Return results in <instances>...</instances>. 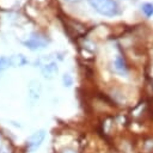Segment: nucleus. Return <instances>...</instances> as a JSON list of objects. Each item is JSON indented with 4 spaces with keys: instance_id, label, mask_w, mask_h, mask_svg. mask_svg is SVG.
Returning <instances> with one entry per match:
<instances>
[{
    "instance_id": "obj_1",
    "label": "nucleus",
    "mask_w": 153,
    "mask_h": 153,
    "mask_svg": "<svg viewBox=\"0 0 153 153\" xmlns=\"http://www.w3.org/2000/svg\"><path fill=\"white\" fill-rule=\"evenodd\" d=\"M92 8H94L99 14L105 17H114L118 14V5L115 0H87Z\"/></svg>"
},
{
    "instance_id": "obj_2",
    "label": "nucleus",
    "mask_w": 153,
    "mask_h": 153,
    "mask_svg": "<svg viewBox=\"0 0 153 153\" xmlns=\"http://www.w3.org/2000/svg\"><path fill=\"white\" fill-rule=\"evenodd\" d=\"M44 137H45V133L43 130H38V131L33 133L27 140V143H26L27 151L29 152H35L37 148H39V146L42 145Z\"/></svg>"
},
{
    "instance_id": "obj_3",
    "label": "nucleus",
    "mask_w": 153,
    "mask_h": 153,
    "mask_svg": "<svg viewBox=\"0 0 153 153\" xmlns=\"http://www.w3.org/2000/svg\"><path fill=\"white\" fill-rule=\"evenodd\" d=\"M114 68H115V71L117 73H120L122 75L123 74H127V66H126V63H124V61H123V59L121 56H117L115 59V61H114Z\"/></svg>"
},
{
    "instance_id": "obj_4",
    "label": "nucleus",
    "mask_w": 153,
    "mask_h": 153,
    "mask_svg": "<svg viewBox=\"0 0 153 153\" xmlns=\"http://www.w3.org/2000/svg\"><path fill=\"white\" fill-rule=\"evenodd\" d=\"M25 44L30 49H37V48H43L45 45V41L42 37H38L37 39H36V37H31L29 42H25Z\"/></svg>"
},
{
    "instance_id": "obj_5",
    "label": "nucleus",
    "mask_w": 153,
    "mask_h": 153,
    "mask_svg": "<svg viewBox=\"0 0 153 153\" xmlns=\"http://www.w3.org/2000/svg\"><path fill=\"white\" fill-rule=\"evenodd\" d=\"M11 65H13L12 59H8V57H0V72H1V71H5V69L8 68Z\"/></svg>"
},
{
    "instance_id": "obj_6",
    "label": "nucleus",
    "mask_w": 153,
    "mask_h": 153,
    "mask_svg": "<svg viewBox=\"0 0 153 153\" xmlns=\"http://www.w3.org/2000/svg\"><path fill=\"white\" fill-rule=\"evenodd\" d=\"M141 10L145 13V16H147V17L153 16V5L152 4H143L142 7H141Z\"/></svg>"
},
{
    "instance_id": "obj_7",
    "label": "nucleus",
    "mask_w": 153,
    "mask_h": 153,
    "mask_svg": "<svg viewBox=\"0 0 153 153\" xmlns=\"http://www.w3.org/2000/svg\"><path fill=\"white\" fill-rule=\"evenodd\" d=\"M72 81L73 80H72V78H71L69 74H65L63 75V84H65V86H67V87L71 86L72 85Z\"/></svg>"
},
{
    "instance_id": "obj_8",
    "label": "nucleus",
    "mask_w": 153,
    "mask_h": 153,
    "mask_svg": "<svg viewBox=\"0 0 153 153\" xmlns=\"http://www.w3.org/2000/svg\"><path fill=\"white\" fill-rule=\"evenodd\" d=\"M66 1H69V2H75V1H79V0H66Z\"/></svg>"
}]
</instances>
